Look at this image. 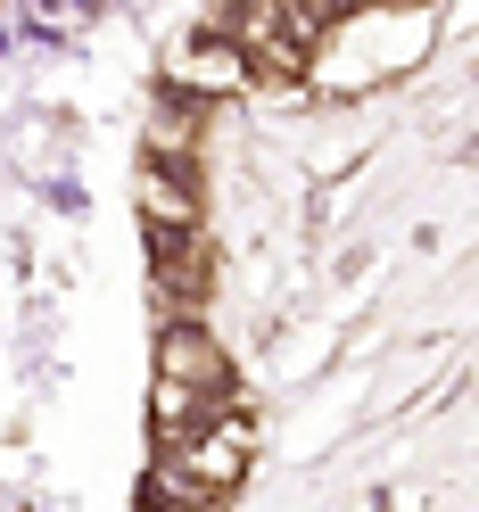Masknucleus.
Here are the masks:
<instances>
[{
    "mask_svg": "<svg viewBox=\"0 0 479 512\" xmlns=\"http://www.w3.org/2000/svg\"><path fill=\"white\" fill-rule=\"evenodd\" d=\"M248 455H257V422L240 405H223L207 430H190L174 446H157V471H149V496L166 512H190V504H223L240 488Z\"/></svg>",
    "mask_w": 479,
    "mask_h": 512,
    "instance_id": "obj_1",
    "label": "nucleus"
},
{
    "mask_svg": "<svg viewBox=\"0 0 479 512\" xmlns=\"http://www.w3.org/2000/svg\"><path fill=\"white\" fill-rule=\"evenodd\" d=\"M157 380H174V389H207V397H232V356L199 331V323H174L157 339Z\"/></svg>",
    "mask_w": 479,
    "mask_h": 512,
    "instance_id": "obj_2",
    "label": "nucleus"
},
{
    "mask_svg": "<svg viewBox=\"0 0 479 512\" xmlns=\"http://www.w3.org/2000/svg\"><path fill=\"white\" fill-rule=\"evenodd\" d=\"M174 83H182V91H240V83H248V58L223 42V34H199V42L174 58Z\"/></svg>",
    "mask_w": 479,
    "mask_h": 512,
    "instance_id": "obj_3",
    "label": "nucleus"
},
{
    "mask_svg": "<svg viewBox=\"0 0 479 512\" xmlns=\"http://www.w3.org/2000/svg\"><path fill=\"white\" fill-rule=\"evenodd\" d=\"M223 405H232V397H207V389H174V380H157V389H149V422H157V446H174V438H190V430H207Z\"/></svg>",
    "mask_w": 479,
    "mask_h": 512,
    "instance_id": "obj_4",
    "label": "nucleus"
},
{
    "mask_svg": "<svg viewBox=\"0 0 479 512\" xmlns=\"http://www.w3.org/2000/svg\"><path fill=\"white\" fill-rule=\"evenodd\" d=\"M157 512H166V504H157ZM190 512H223V504H190Z\"/></svg>",
    "mask_w": 479,
    "mask_h": 512,
    "instance_id": "obj_5",
    "label": "nucleus"
}]
</instances>
